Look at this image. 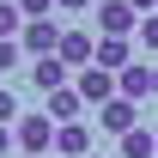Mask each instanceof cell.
<instances>
[{"label":"cell","mask_w":158,"mask_h":158,"mask_svg":"<svg viewBox=\"0 0 158 158\" xmlns=\"http://www.w3.org/2000/svg\"><path fill=\"white\" fill-rule=\"evenodd\" d=\"M24 37V12H19V0H0V43H12Z\"/></svg>","instance_id":"7c38bea8"},{"label":"cell","mask_w":158,"mask_h":158,"mask_svg":"<svg viewBox=\"0 0 158 158\" xmlns=\"http://www.w3.org/2000/svg\"><path fill=\"white\" fill-rule=\"evenodd\" d=\"M0 128H19V98L0 85Z\"/></svg>","instance_id":"5bb4252c"},{"label":"cell","mask_w":158,"mask_h":158,"mask_svg":"<svg viewBox=\"0 0 158 158\" xmlns=\"http://www.w3.org/2000/svg\"><path fill=\"white\" fill-rule=\"evenodd\" d=\"M31 85H37L43 98H55L61 85H73V67H67L61 55H49V61H31Z\"/></svg>","instance_id":"5b68a950"},{"label":"cell","mask_w":158,"mask_h":158,"mask_svg":"<svg viewBox=\"0 0 158 158\" xmlns=\"http://www.w3.org/2000/svg\"><path fill=\"white\" fill-rule=\"evenodd\" d=\"M19 12H24V24H31V19H49L55 0H19Z\"/></svg>","instance_id":"9a60e30c"},{"label":"cell","mask_w":158,"mask_h":158,"mask_svg":"<svg viewBox=\"0 0 158 158\" xmlns=\"http://www.w3.org/2000/svg\"><path fill=\"white\" fill-rule=\"evenodd\" d=\"M73 91L85 103H110L116 98V73H103V67H85V73H73Z\"/></svg>","instance_id":"8992f818"},{"label":"cell","mask_w":158,"mask_h":158,"mask_svg":"<svg viewBox=\"0 0 158 158\" xmlns=\"http://www.w3.org/2000/svg\"><path fill=\"white\" fill-rule=\"evenodd\" d=\"M140 12L128 6V0H98V37H128V31H140Z\"/></svg>","instance_id":"3957f363"},{"label":"cell","mask_w":158,"mask_h":158,"mask_svg":"<svg viewBox=\"0 0 158 158\" xmlns=\"http://www.w3.org/2000/svg\"><path fill=\"white\" fill-rule=\"evenodd\" d=\"M140 43H146V49H152V55H158V12H152V19H146V24H140Z\"/></svg>","instance_id":"2e32d148"},{"label":"cell","mask_w":158,"mask_h":158,"mask_svg":"<svg viewBox=\"0 0 158 158\" xmlns=\"http://www.w3.org/2000/svg\"><path fill=\"white\" fill-rule=\"evenodd\" d=\"M55 6H67V12H85V6H91V0H55Z\"/></svg>","instance_id":"d6986e66"},{"label":"cell","mask_w":158,"mask_h":158,"mask_svg":"<svg viewBox=\"0 0 158 158\" xmlns=\"http://www.w3.org/2000/svg\"><path fill=\"white\" fill-rule=\"evenodd\" d=\"M98 67L103 73H128L134 61H128V37H98Z\"/></svg>","instance_id":"9c48e42d"},{"label":"cell","mask_w":158,"mask_h":158,"mask_svg":"<svg viewBox=\"0 0 158 158\" xmlns=\"http://www.w3.org/2000/svg\"><path fill=\"white\" fill-rule=\"evenodd\" d=\"M6 146H19V140H12V128H0V158H6Z\"/></svg>","instance_id":"ac0fdd59"},{"label":"cell","mask_w":158,"mask_h":158,"mask_svg":"<svg viewBox=\"0 0 158 158\" xmlns=\"http://www.w3.org/2000/svg\"><path fill=\"white\" fill-rule=\"evenodd\" d=\"M152 98H158V67H152Z\"/></svg>","instance_id":"ffe728a7"},{"label":"cell","mask_w":158,"mask_h":158,"mask_svg":"<svg viewBox=\"0 0 158 158\" xmlns=\"http://www.w3.org/2000/svg\"><path fill=\"white\" fill-rule=\"evenodd\" d=\"M116 91H122L128 103L152 98V67H128V73H116Z\"/></svg>","instance_id":"30bf717a"},{"label":"cell","mask_w":158,"mask_h":158,"mask_svg":"<svg viewBox=\"0 0 158 158\" xmlns=\"http://www.w3.org/2000/svg\"><path fill=\"white\" fill-rule=\"evenodd\" d=\"M61 37H67V31H61L55 19H31L19 43H24V55H31V61H49V55H61Z\"/></svg>","instance_id":"7a4b0ae2"},{"label":"cell","mask_w":158,"mask_h":158,"mask_svg":"<svg viewBox=\"0 0 158 158\" xmlns=\"http://www.w3.org/2000/svg\"><path fill=\"white\" fill-rule=\"evenodd\" d=\"M98 122H103V134H116V140H128L140 128V103H128V98H110L98 110Z\"/></svg>","instance_id":"277c9868"},{"label":"cell","mask_w":158,"mask_h":158,"mask_svg":"<svg viewBox=\"0 0 158 158\" xmlns=\"http://www.w3.org/2000/svg\"><path fill=\"white\" fill-rule=\"evenodd\" d=\"M91 158H103V152H91Z\"/></svg>","instance_id":"44dd1931"},{"label":"cell","mask_w":158,"mask_h":158,"mask_svg":"<svg viewBox=\"0 0 158 158\" xmlns=\"http://www.w3.org/2000/svg\"><path fill=\"white\" fill-rule=\"evenodd\" d=\"M12 140H19V158H49V146H55V122H49V116H19Z\"/></svg>","instance_id":"6da1fadb"},{"label":"cell","mask_w":158,"mask_h":158,"mask_svg":"<svg viewBox=\"0 0 158 158\" xmlns=\"http://www.w3.org/2000/svg\"><path fill=\"white\" fill-rule=\"evenodd\" d=\"M79 110H85V98H79L73 85H61L55 98H49V110H43V116L55 122V128H67V122H79Z\"/></svg>","instance_id":"ba28073f"},{"label":"cell","mask_w":158,"mask_h":158,"mask_svg":"<svg viewBox=\"0 0 158 158\" xmlns=\"http://www.w3.org/2000/svg\"><path fill=\"white\" fill-rule=\"evenodd\" d=\"M55 158H91V128H85V122L55 128Z\"/></svg>","instance_id":"52a82bcc"},{"label":"cell","mask_w":158,"mask_h":158,"mask_svg":"<svg viewBox=\"0 0 158 158\" xmlns=\"http://www.w3.org/2000/svg\"><path fill=\"white\" fill-rule=\"evenodd\" d=\"M128 6H134V12H146V19L158 12V0H128Z\"/></svg>","instance_id":"e0dca14e"},{"label":"cell","mask_w":158,"mask_h":158,"mask_svg":"<svg viewBox=\"0 0 158 158\" xmlns=\"http://www.w3.org/2000/svg\"><path fill=\"white\" fill-rule=\"evenodd\" d=\"M122 158H158V128H134L122 140Z\"/></svg>","instance_id":"8fae6325"},{"label":"cell","mask_w":158,"mask_h":158,"mask_svg":"<svg viewBox=\"0 0 158 158\" xmlns=\"http://www.w3.org/2000/svg\"><path fill=\"white\" fill-rule=\"evenodd\" d=\"M12 67H24V43L12 37V43H0V79L12 73Z\"/></svg>","instance_id":"4fadbf2b"}]
</instances>
